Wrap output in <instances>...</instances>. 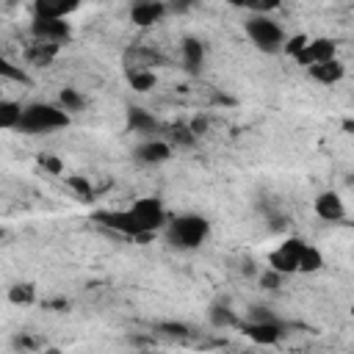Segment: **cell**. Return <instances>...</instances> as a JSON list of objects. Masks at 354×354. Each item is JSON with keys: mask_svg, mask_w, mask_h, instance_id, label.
<instances>
[{"mask_svg": "<svg viewBox=\"0 0 354 354\" xmlns=\"http://www.w3.org/2000/svg\"><path fill=\"white\" fill-rule=\"evenodd\" d=\"M14 346H19V348H36L39 340H36V337H28V335H19V337L14 340Z\"/></svg>", "mask_w": 354, "mask_h": 354, "instance_id": "29", "label": "cell"}, {"mask_svg": "<svg viewBox=\"0 0 354 354\" xmlns=\"http://www.w3.org/2000/svg\"><path fill=\"white\" fill-rule=\"evenodd\" d=\"M169 6L163 0H138L130 6V22L136 28H152L155 22H160L166 17Z\"/></svg>", "mask_w": 354, "mask_h": 354, "instance_id": "8", "label": "cell"}, {"mask_svg": "<svg viewBox=\"0 0 354 354\" xmlns=\"http://www.w3.org/2000/svg\"><path fill=\"white\" fill-rule=\"evenodd\" d=\"M39 166H41L47 174H53V177H61V174H64V160H61L58 155H50V152L39 155Z\"/></svg>", "mask_w": 354, "mask_h": 354, "instance_id": "25", "label": "cell"}, {"mask_svg": "<svg viewBox=\"0 0 354 354\" xmlns=\"http://www.w3.org/2000/svg\"><path fill=\"white\" fill-rule=\"evenodd\" d=\"M3 80H22V83H25L28 77H25L22 66H14L6 55H0V83H3Z\"/></svg>", "mask_w": 354, "mask_h": 354, "instance_id": "22", "label": "cell"}, {"mask_svg": "<svg viewBox=\"0 0 354 354\" xmlns=\"http://www.w3.org/2000/svg\"><path fill=\"white\" fill-rule=\"evenodd\" d=\"M80 8L77 0H36L33 3V19H69Z\"/></svg>", "mask_w": 354, "mask_h": 354, "instance_id": "11", "label": "cell"}, {"mask_svg": "<svg viewBox=\"0 0 354 354\" xmlns=\"http://www.w3.org/2000/svg\"><path fill=\"white\" fill-rule=\"evenodd\" d=\"M127 127H130L133 133H144V136H149V133L160 130V122H158L149 111L133 105V108H127Z\"/></svg>", "mask_w": 354, "mask_h": 354, "instance_id": "13", "label": "cell"}, {"mask_svg": "<svg viewBox=\"0 0 354 354\" xmlns=\"http://www.w3.org/2000/svg\"><path fill=\"white\" fill-rule=\"evenodd\" d=\"M55 53H58V47L41 44V41H33V44L28 47V58H30V64H36V66H47V64L55 58Z\"/></svg>", "mask_w": 354, "mask_h": 354, "instance_id": "21", "label": "cell"}, {"mask_svg": "<svg viewBox=\"0 0 354 354\" xmlns=\"http://www.w3.org/2000/svg\"><path fill=\"white\" fill-rule=\"evenodd\" d=\"M64 127H69V113H64L53 102L22 105V116H19V124H17V130L28 133V136H47V133H55V130H64Z\"/></svg>", "mask_w": 354, "mask_h": 354, "instance_id": "3", "label": "cell"}, {"mask_svg": "<svg viewBox=\"0 0 354 354\" xmlns=\"http://www.w3.org/2000/svg\"><path fill=\"white\" fill-rule=\"evenodd\" d=\"M282 279H285V277H282V274H277V271H271V268H266V274L260 277V282H263L266 288H271V290H277Z\"/></svg>", "mask_w": 354, "mask_h": 354, "instance_id": "26", "label": "cell"}, {"mask_svg": "<svg viewBox=\"0 0 354 354\" xmlns=\"http://www.w3.org/2000/svg\"><path fill=\"white\" fill-rule=\"evenodd\" d=\"M210 324L218 326V329H227V326H235V329H238L241 315H238L235 310H230L227 304H213V307H210Z\"/></svg>", "mask_w": 354, "mask_h": 354, "instance_id": "19", "label": "cell"}, {"mask_svg": "<svg viewBox=\"0 0 354 354\" xmlns=\"http://www.w3.org/2000/svg\"><path fill=\"white\" fill-rule=\"evenodd\" d=\"M124 75H127L130 88L138 91V94H147L158 86V75L152 69H124Z\"/></svg>", "mask_w": 354, "mask_h": 354, "instance_id": "16", "label": "cell"}, {"mask_svg": "<svg viewBox=\"0 0 354 354\" xmlns=\"http://www.w3.org/2000/svg\"><path fill=\"white\" fill-rule=\"evenodd\" d=\"M337 58V41L335 39H326V36H318V39H307V44L301 47V53L293 58L299 66L310 69V66H318L324 61H332Z\"/></svg>", "mask_w": 354, "mask_h": 354, "instance_id": "7", "label": "cell"}, {"mask_svg": "<svg viewBox=\"0 0 354 354\" xmlns=\"http://www.w3.org/2000/svg\"><path fill=\"white\" fill-rule=\"evenodd\" d=\"M188 127H191V133L199 138L202 133H207V119H205V116H194V119L188 122Z\"/></svg>", "mask_w": 354, "mask_h": 354, "instance_id": "28", "label": "cell"}, {"mask_svg": "<svg viewBox=\"0 0 354 354\" xmlns=\"http://www.w3.org/2000/svg\"><path fill=\"white\" fill-rule=\"evenodd\" d=\"M64 113H80L83 108H86V97L77 91V88H72V86H66V88H61L58 91V102H55Z\"/></svg>", "mask_w": 354, "mask_h": 354, "instance_id": "17", "label": "cell"}, {"mask_svg": "<svg viewBox=\"0 0 354 354\" xmlns=\"http://www.w3.org/2000/svg\"><path fill=\"white\" fill-rule=\"evenodd\" d=\"M47 354H61V351H55V348H50V351H47Z\"/></svg>", "mask_w": 354, "mask_h": 354, "instance_id": "30", "label": "cell"}, {"mask_svg": "<svg viewBox=\"0 0 354 354\" xmlns=\"http://www.w3.org/2000/svg\"><path fill=\"white\" fill-rule=\"evenodd\" d=\"M158 329H166L169 335H177V337H185V335H188V326H185V324H177V321H169V324H158Z\"/></svg>", "mask_w": 354, "mask_h": 354, "instance_id": "27", "label": "cell"}, {"mask_svg": "<svg viewBox=\"0 0 354 354\" xmlns=\"http://www.w3.org/2000/svg\"><path fill=\"white\" fill-rule=\"evenodd\" d=\"M30 33L41 44L61 47V44H66L72 39V25L66 19H33L30 22Z\"/></svg>", "mask_w": 354, "mask_h": 354, "instance_id": "6", "label": "cell"}, {"mask_svg": "<svg viewBox=\"0 0 354 354\" xmlns=\"http://www.w3.org/2000/svg\"><path fill=\"white\" fill-rule=\"evenodd\" d=\"M180 53H183V64L188 72H199L205 66V44L199 39H183Z\"/></svg>", "mask_w": 354, "mask_h": 354, "instance_id": "14", "label": "cell"}, {"mask_svg": "<svg viewBox=\"0 0 354 354\" xmlns=\"http://www.w3.org/2000/svg\"><path fill=\"white\" fill-rule=\"evenodd\" d=\"M19 116H22V105L17 100L3 97L0 100V130H17Z\"/></svg>", "mask_w": 354, "mask_h": 354, "instance_id": "18", "label": "cell"}, {"mask_svg": "<svg viewBox=\"0 0 354 354\" xmlns=\"http://www.w3.org/2000/svg\"><path fill=\"white\" fill-rule=\"evenodd\" d=\"M307 75H310L315 83H321V86H332V83H340V80H343L346 66H343L340 58H332V61H324V64H318V66H310Z\"/></svg>", "mask_w": 354, "mask_h": 354, "instance_id": "12", "label": "cell"}, {"mask_svg": "<svg viewBox=\"0 0 354 354\" xmlns=\"http://www.w3.org/2000/svg\"><path fill=\"white\" fill-rule=\"evenodd\" d=\"M166 241L169 246L180 249V252H191V249H199L207 235H210V221L199 213H183V216H169L166 227Z\"/></svg>", "mask_w": 354, "mask_h": 354, "instance_id": "2", "label": "cell"}, {"mask_svg": "<svg viewBox=\"0 0 354 354\" xmlns=\"http://www.w3.org/2000/svg\"><path fill=\"white\" fill-rule=\"evenodd\" d=\"M174 147L163 138H147L136 147V160L144 163V166H158V163H166L171 158Z\"/></svg>", "mask_w": 354, "mask_h": 354, "instance_id": "10", "label": "cell"}, {"mask_svg": "<svg viewBox=\"0 0 354 354\" xmlns=\"http://www.w3.org/2000/svg\"><path fill=\"white\" fill-rule=\"evenodd\" d=\"M171 141H174L177 147H194V144H196V136L191 133L188 124H174V127H171Z\"/></svg>", "mask_w": 354, "mask_h": 354, "instance_id": "24", "label": "cell"}, {"mask_svg": "<svg viewBox=\"0 0 354 354\" xmlns=\"http://www.w3.org/2000/svg\"><path fill=\"white\" fill-rule=\"evenodd\" d=\"M307 33H293V36H285V44H282V53L285 55H290V58H296L299 53H301V47L307 44Z\"/></svg>", "mask_w": 354, "mask_h": 354, "instance_id": "23", "label": "cell"}, {"mask_svg": "<svg viewBox=\"0 0 354 354\" xmlns=\"http://www.w3.org/2000/svg\"><path fill=\"white\" fill-rule=\"evenodd\" d=\"M243 30H246L249 41L257 50H263V53H282L285 30H282V25L274 17H268V14H252L243 22Z\"/></svg>", "mask_w": 354, "mask_h": 354, "instance_id": "5", "label": "cell"}, {"mask_svg": "<svg viewBox=\"0 0 354 354\" xmlns=\"http://www.w3.org/2000/svg\"><path fill=\"white\" fill-rule=\"evenodd\" d=\"M268 268L288 277V274H315L324 268V254L304 238H285L277 249L268 252Z\"/></svg>", "mask_w": 354, "mask_h": 354, "instance_id": "1", "label": "cell"}, {"mask_svg": "<svg viewBox=\"0 0 354 354\" xmlns=\"http://www.w3.org/2000/svg\"><path fill=\"white\" fill-rule=\"evenodd\" d=\"M0 100H3V83H0Z\"/></svg>", "mask_w": 354, "mask_h": 354, "instance_id": "31", "label": "cell"}, {"mask_svg": "<svg viewBox=\"0 0 354 354\" xmlns=\"http://www.w3.org/2000/svg\"><path fill=\"white\" fill-rule=\"evenodd\" d=\"M6 299H8V304H14V307H30V304L39 301V290H36L33 282H14V285L6 290Z\"/></svg>", "mask_w": 354, "mask_h": 354, "instance_id": "15", "label": "cell"}, {"mask_svg": "<svg viewBox=\"0 0 354 354\" xmlns=\"http://www.w3.org/2000/svg\"><path fill=\"white\" fill-rule=\"evenodd\" d=\"M313 210L321 221H343L346 218V202L337 191H321L313 199Z\"/></svg>", "mask_w": 354, "mask_h": 354, "instance_id": "9", "label": "cell"}, {"mask_svg": "<svg viewBox=\"0 0 354 354\" xmlns=\"http://www.w3.org/2000/svg\"><path fill=\"white\" fill-rule=\"evenodd\" d=\"M238 329L257 346H277L285 335V326L277 315L271 313H263V307H252L249 318H241Z\"/></svg>", "mask_w": 354, "mask_h": 354, "instance_id": "4", "label": "cell"}, {"mask_svg": "<svg viewBox=\"0 0 354 354\" xmlns=\"http://www.w3.org/2000/svg\"><path fill=\"white\" fill-rule=\"evenodd\" d=\"M66 188L80 199V202H91L94 199V188L88 183V177H80V174H69L66 177Z\"/></svg>", "mask_w": 354, "mask_h": 354, "instance_id": "20", "label": "cell"}]
</instances>
